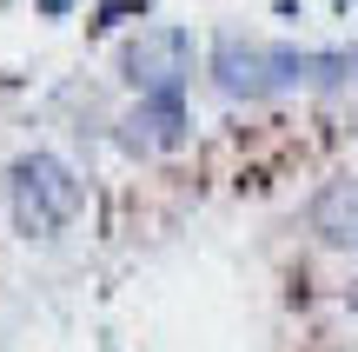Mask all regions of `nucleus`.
Segmentation results:
<instances>
[{"label": "nucleus", "instance_id": "nucleus-6", "mask_svg": "<svg viewBox=\"0 0 358 352\" xmlns=\"http://www.w3.org/2000/svg\"><path fill=\"white\" fill-rule=\"evenodd\" d=\"M127 13H153V0H100V20L93 27H120Z\"/></svg>", "mask_w": 358, "mask_h": 352}, {"label": "nucleus", "instance_id": "nucleus-2", "mask_svg": "<svg viewBox=\"0 0 358 352\" xmlns=\"http://www.w3.org/2000/svg\"><path fill=\"white\" fill-rule=\"evenodd\" d=\"M80 206H87V186H80V173L60 153H20L7 167V220H13V233L53 239V233H66L80 220Z\"/></svg>", "mask_w": 358, "mask_h": 352}, {"label": "nucleus", "instance_id": "nucleus-1", "mask_svg": "<svg viewBox=\"0 0 358 352\" xmlns=\"http://www.w3.org/2000/svg\"><path fill=\"white\" fill-rule=\"evenodd\" d=\"M352 73L345 53H299V47H266L245 34H219L213 40V80L232 100H266V93H292V87H338Z\"/></svg>", "mask_w": 358, "mask_h": 352}, {"label": "nucleus", "instance_id": "nucleus-5", "mask_svg": "<svg viewBox=\"0 0 358 352\" xmlns=\"http://www.w3.org/2000/svg\"><path fill=\"white\" fill-rule=\"evenodd\" d=\"M312 226H319L332 246H358V180H325L312 199Z\"/></svg>", "mask_w": 358, "mask_h": 352}, {"label": "nucleus", "instance_id": "nucleus-7", "mask_svg": "<svg viewBox=\"0 0 358 352\" xmlns=\"http://www.w3.org/2000/svg\"><path fill=\"white\" fill-rule=\"evenodd\" d=\"M40 7H47V13H66V7H73V0H40Z\"/></svg>", "mask_w": 358, "mask_h": 352}, {"label": "nucleus", "instance_id": "nucleus-3", "mask_svg": "<svg viewBox=\"0 0 358 352\" xmlns=\"http://www.w3.org/2000/svg\"><path fill=\"white\" fill-rule=\"evenodd\" d=\"M120 73H127V87L140 93H186V80H192V34L186 27H173V20H153V27H140V34L120 47Z\"/></svg>", "mask_w": 358, "mask_h": 352}, {"label": "nucleus", "instance_id": "nucleus-4", "mask_svg": "<svg viewBox=\"0 0 358 352\" xmlns=\"http://www.w3.org/2000/svg\"><path fill=\"white\" fill-rule=\"evenodd\" d=\"M120 146H127L133 160H153V153L186 146V100H179V93H146V100L120 120Z\"/></svg>", "mask_w": 358, "mask_h": 352}]
</instances>
